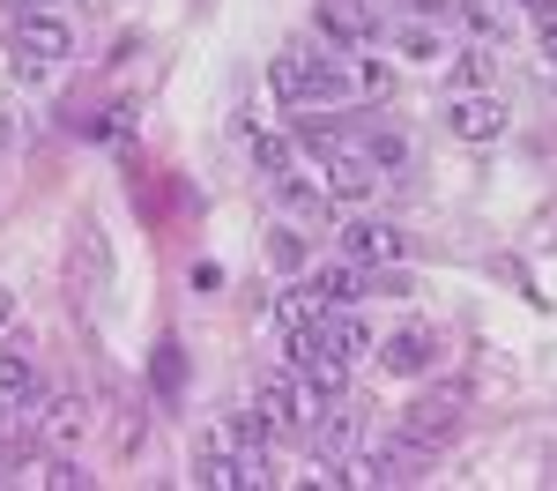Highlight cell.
Masks as SVG:
<instances>
[{
  "instance_id": "1",
  "label": "cell",
  "mask_w": 557,
  "mask_h": 491,
  "mask_svg": "<svg viewBox=\"0 0 557 491\" xmlns=\"http://www.w3.org/2000/svg\"><path fill=\"white\" fill-rule=\"evenodd\" d=\"M275 97H290V105H335V97H349V67L327 60V52H312V45H290V52H275Z\"/></svg>"
},
{
  "instance_id": "2",
  "label": "cell",
  "mask_w": 557,
  "mask_h": 491,
  "mask_svg": "<svg viewBox=\"0 0 557 491\" xmlns=\"http://www.w3.org/2000/svg\"><path fill=\"white\" fill-rule=\"evenodd\" d=\"M8 45H15V75H23V83H38V75H52V67L75 52V30H67L60 15H38V8H23V15L8 23Z\"/></svg>"
},
{
  "instance_id": "3",
  "label": "cell",
  "mask_w": 557,
  "mask_h": 491,
  "mask_svg": "<svg viewBox=\"0 0 557 491\" xmlns=\"http://www.w3.org/2000/svg\"><path fill=\"white\" fill-rule=\"evenodd\" d=\"M424 462H431V446H417L409 432H394V440H372L364 454H357V469H349V484H380V491L424 484Z\"/></svg>"
},
{
  "instance_id": "4",
  "label": "cell",
  "mask_w": 557,
  "mask_h": 491,
  "mask_svg": "<svg viewBox=\"0 0 557 491\" xmlns=\"http://www.w3.org/2000/svg\"><path fill=\"white\" fill-rule=\"evenodd\" d=\"M438 120H446L454 142H498L513 112H506V97H498V89H461V97H446V112H438Z\"/></svg>"
},
{
  "instance_id": "5",
  "label": "cell",
  "mask_w": 557,
  "mask_h": 491,
  "mask_svg": "<svg viewBox=\"0 0 557 491\" xmlns=\"http://www.w3.org/2000/svg\"><path fill=\"white\" fill-rule=\"evenodd\" d=\"M260 409L275 417V432H298L305 417H312V388H305L298 365H283V372H260Z\"/></svg>"
},
{
  "instance_id": "6",
  "label": "cell",
  "mask_w": 557,
  "mask_h": 491,
  "mask_svg": "<svg viewBox=\"0 0 557 491\" xmlns=\"http://www.w3.org/2000/svg\"><path fill=\"white\" fill-rule=\"evenodd\" d=\"M438 365V328H424V320H409V328H394L380 343V372H394V380H417V372H431Z\"/></svg>"
},
{
  "instance_id": "7",
  "label": "cell",
  "mask_w": 557,
  "mask_h": 491,
  "mask_svg": "<svg viewBox=\"0 0 557 491\" xmlns=\"http://www.w3.org/2000/svg\"><path fill=\"white\" fill-rule=\"evenodd\" d=\"M312 30L327 45H372L380 38V8L372 0H320L312 8Z\"/></svg>"
},
{
  "instance_id": "8",
  "label": "cell",
  "mask_w": 557,
  "mask_h": 491,
  "mask_svg": "<svg viewBox=\"0 0 557 491\" xmlns=\"http://www.w3.org/2000/svg\"><path fill=\"white\" fill-rule=\"evenodd\" d=\"M401 254H409V238H401L394 223H372V217L343 223V261H357V268H386V261H401Z\"/></svg>"
},
{
  "instance_id": "9",
  "label": "cell",
  "mask_w": 557,
  "mask_h": 491,
  "mask_svg": "<svg viewBox=\"0 0 557 491\" xmlns=\"http://www.w3.org/2000/svg\"><path fill=\"white\" fill-rule=\"evenodd\" d=\"M454 425H461V395H417L409 409H401V432H409L417 446H446Z\"/></svg>"
},
{
  "instance_id": "10",
  "label": "cell",
  "mask_w": 557,
  "mask_h": 491,
  "mask_svg": "<svg viewBox=\"0 0 557 491\" xmlns=\"http://www.w3.org/2000/svg\"><path fill=\"white\" fill-rule=\"evenodd\" d=\"M380 186V164L364 157V142H343V149H327V194H343V201H364Z\"/></svg>"
},
{
  "instance_id": "11",
  "label": "cell",
  "mask_w": 557,
  "mask_h": 491,
  "mask_svg": "<svg viewBox=\"0 0 557 491\" xmlns=\"http://www.w3.org/2000/svg\"><path fill=\"white\" fill-rule=\"evenodd\" d=\"M320 335H327V351L343 357V365H357V357H372L380 343H372V328L357 320L349 306H335V312H320Z\"/></svg>"
},
{
  "instance_id": "12",
  "label": "cell",
  "mask_w": 557,
  "mask_h": 491,
  "mask_svg": "<svg viewBox=\"0 0 557 491\" xmlns=\"http://www.w3.org/2000/svg\"><path fill=\"white\" fill-rule=\"evenodd\" d=\"M364 298V275H357V261H327L320 275H312V306L335 312V306H357Z\"/></svg>"
},
{
  "instance_id": "13",
  "label": "cell",
  "mask_w": 557,
  "mask_h": 491,
  "mask_svg": "<svg viewBox=\"0 0 557 491\" xmlns=\"http://www.w3.org/2000/svg\"><path fill=\"white\" fill-rule=\"evenodd\" d=\"M0 395L8 402L38 395V357H30V343H0Z\"/></svg>"
},
{
  "instance_id": "14",
  "label": "cell",
  "mask_w": 557,
  "mask_h": 491,
  "mask_svg": "<svg viewBox=\"0 0 557 491\" xmlns=\"http://www.w3.org/2000/svg\"><path fill=\"white\" fill-rule=\"evenodd\" d=\"M83 425H89V402L83 395H60L52 409H45V440H52V446H75V440H83Z\"/></svg>"
},
{
  "instance_id": "15",
  "label": "cell",
  "mask_w": 557,
  "mask_h": 491,
  "mask_svg": "<svg viewBox=\"0 0 557 491\" xmlns=\"http://www.w3.org/2000/svg\"><path fill=\"white\" fill-rule=\"evenodd\" d=\"M364 157H372L380 172H401V164H409V134L401 127H372L364 134Z\"/></svg>"
},
{
  "instance_id": "16",
  "label": "cell",
  "mask_w": 557,
  "mask_h": 491,
  "mask_svg": "<svg viewBox=\"0 0 557 491\" xmlns=\"http://www.w3.org/2000/svg\"><path fill=\"white\" fill-rule=\"evenodd\" d=\"M357 440H364L357 409H327V417H320V454H349Z\"/></svg>"
},
{
  "instance_id": "17",
  "label": "cell",
  "mask_w": 557,
  "mask_h": 491,
  "mask_svg": "<svg viewBox=\"0 0 557 491\" xmlns=\"http://www.w3.org/2000/svg\"><path fill=\"white\" fill-rule=\"evenodd\" d=\"M253 164H260V179H283V172H290V134H260Z\"/></svg>"
},
{
  "instance_id": "18",
  "label": "cell",
  "mask_w": 557,
  "mask_h": 491,
  "mask_svg": "<svg viewBox=\"0 0 557 491\" xmlns=\"http://www.w3.org/2000/svg\"><path fill=\"white\" fill-rule=\"evenodd\" d=\"M401 60H446V45H438V30H424V23H417V30H401Z\"/></svg>"
},
{
  "instance_id": "19",
  "label": "cell",
  "mask_w": 557,
  "mask_h": 491,
  "mask_svg": "<svg viewBox=\"0 0 557 491\" xmlns=\"http://www.w3.org/2000/svg\"><path fill=\"white\" fill-rule=\"evenodd\" d=\"M157 388H164V395H178V388H186V351H178V343H164V351H157Z\"/></svg>"
},
{
  "instance_id": "20",
  "label": "cell",
  "mask_w": 557,
  "mask_h": 491,
  "mask_svg": "<svg viewBox=\"0 0 557 491\" xmlns=\"http://www.w3.org/2000/svg\"><path fill=\"white\" fill-rule=\"evenodd\" d=\"M298 142H305V149H320V157H327V149H343L349 134H343V127H327V120H298Z\"/></svg>"
},
{
  "instance_id": "21",
  "label": "cell",
  "mask_w": 557,
  "mask_h": 491,
  "mask_svg": "<svg viewBox=\"0 0 557 491\" xmlns=\"http://www.w3.org/2000/svg\"><path fill=\"white\" fill-rule=\"evenodd\" d=\"M38 484H52V491H75V484H89V477L75 469V462H52V469H45Z\"/></svg>"
},
{
  "instance_id": "22",
  "label": "cell",
  "mask_w": 557,
  "mask_h": 491,
  "mask_svg": "<svg viewBox=\"0 0 557 491\" xmlns=\"http://www.w3.org/2000/svg\"><path fill=\"white\" fill-rule=\"evenodd\" d=\"M543 67L557 75V15H543Z\"/></svg>"
},
{
  "instance_id": "23",
  "label": "cell",
  "mask_w": 557,
  "mask_h": 491,
  "mask_svg": "<svg viewBox=\"0 0 557 491\" xmlns=\"http://www.w3.org/2000/svg\"><path fill=\"white\" fill-rule=\"evenodd\" d=\"M520 8H528V15H557V0H520Z\"/></svg>"
},
{
  "instance_id": "24",
  "label": "cell",
  "mask_w": 557,
  "mask_h": 491,
  "mask_svg": "<svg viewBox=\"0 0 557 491\" xmlns=\"http://www.w3.org/2000/svg\"><path fill=\"white\" fill-rule=\"evenodd\" d=\"M8 312H15V298H8V291H0V328H8Z\"/></svg>"
}]
</instances>
